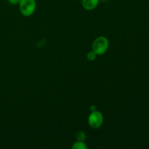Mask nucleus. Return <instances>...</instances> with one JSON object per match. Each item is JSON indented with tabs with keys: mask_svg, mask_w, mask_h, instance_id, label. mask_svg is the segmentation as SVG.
<instances>
[{
	"mask_svg": "<svg viewBox=\"0 0 149 149\" xmlns=\"http://www.w3.org/2000/svg\"><path fill=\"white\" fill-rule=\"evenodd\" d=\"M18 4L20 13L25 17L32 15L36 8V0H20Z\"/></svg>",
	"mask_w": 149,
	"mask_h": 149,
	"instance_id": "obj_2",
	"label": "nucleus"
},
{
	"mask_svg": "<svg viewBox=\"0 0 149 149\" xmlns=\"http://www.w3.org/2000/svg\"><path fill=\"white\" fill-rule=\"evenodd\" d=\"M20 0H7L9 4H12V5H17L19 4Z\"/></svg>",
	"mask_w": 149,
	"mask_h": 149,
	"instance_id": "obj_8",
	"label": "nucleus"
},
{
	"mask_svg": "<svg viewBox=\"0 0 149 149\" xmlns=\"http://www.w3.org/2000/svg\"><path fill=\"white\" fill-rule=\"evenodd\" d=\"M100 1H107V0H100Z\"/></svg>",
	"mask_w": 149,
	"mask_h": 149,
	"instance_id": "obj_10",
	"label": "nucleus"
},
{
	"mask_svg": "<svg viewBox=\"0 0 149 149\" xmlns=\"http://www.w3.org/2000/svg\"><path fill=\"white\" fill-rule=\"evenodd\" d=\"M72 149H87V146L82 141H77L73 144Z\"/></svg>",
	"mask_w": 149,
	"mask_h": 149,
	"instance_id": "obj_5",
	"label": "nucleus"
},
{
	"mask_svg": "<svg viewBox=\"0 0 149 149\" xmlns=\"http://www.w3.org/2000/svg\"><path fill=\"white\" fill-rule=\"evenodd\" d=\"M100 0H82V7L86 10H93L97 7Z\"/></svg>",
	"mask_w": 149,
	"mask_h": 149,
	"instance_id": "obj_4",
	"label": "nucleus"
},
{
	"mask_svg": "<svg viewBox=\"0 0 149 149\" xmlns=\"http://www.w3.org/2000/svg\"><path fill=\"white\" fill-rule=\"evenodd\" d=\"M90 110H91L92 111H95V106H90Z\"/></svg>",
	"mask_w": 149,
	"mask_h": 149,
	"instance_id": "obj_9",
	"label": "nucleus"
},
{
	"mask_svg": "<svg viewBox=\"0 0 149 149\" xmlns=\"http://www.w3.org/2000/svg\"><path fill=\"white\" fill-rule=\"evenodd\" d=\"M76 139H77V141H82V142H84V141L86 140V134L83 131H79L76 134Z\"/></svg>",
	"mask_w": 149,
	"mask_h": 149,
	"instance_id": "obj_6",
	"label": "nucleus"
},
{
	"mask_svg": "<svg viewBox=\"0 0 149 149\" xmlns=\"http://www.w3.org/2000/svg\"><path fill=\"white\" fill-rule=\"evenodd\" d=\"M109 47V41L106 36H99L93 42L92 49L97 55H102L107 52Z\"/></svg>",
	"mask_w": 149,
	"mask_h": 149,
	"instance_id": "obj_1",
	"label": "nucleus"
},
{
	"mask_svg": "<svg viewBox=\"0 0 149 149\" xmlns=\"http://www.w3.org/2000/svg\"><path fill=\"white\" fill-rule=\"evenodd\" d=\"M103 116L98 111H92L88 117V124L92 128L97 129L103 124Z\"/></svg>",
	"mask_w": 149,
	"mask_h": 149,
	"instance_id": "obj_3",
	"label": "nucleus"
},
{
	"mask_svg": "<svg viewBox=\"0 0 149 149\" xmlns=\"http://www.w3.org/2000/svg\"><path fill=\"white\" fill-rule=\"evenodd\" d=\"M96 57H97V55H96L95 52H94V51H90V52H89L88 53H87V58L88 61H93L95 60Z\"/></svg>",
	"mask_w": 149,
	"mask_h": 149,
	"instance_id": "obj_7",
	"label": "nucleus"
}]
</instances>
